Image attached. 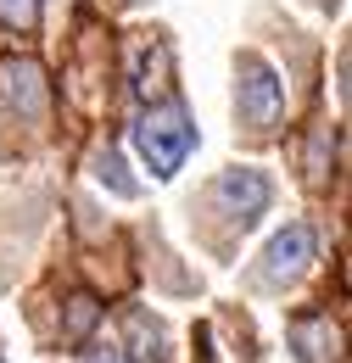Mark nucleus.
Segmentation results:
<instances>
[{"label": "nucleus", "instance_id": "6", "mask_svg": "<svg viewBox=\"0 0 352 363\" xmlns=\"http://www.w3.org/2000/svg\"><path fill=\"white\" fill-rule=\"evenodd\" d=\"M0 84H6V106H11L17 118H40L45 112V73H40V62L11 56V62L0 67Z\"/></svg>", "mask_w": 352, "mask_h": 363}, {"label": "nucleus", "instance_id": "2", "mask_svg": "<svg viewBox=\"0 0 352 363\" xmlns=\"http://www.w3.org/2000/svg\"><path fill=\"white\" fill-rule=\"evenodd\" d=\"M285 112V84L274 73V62L258 56V50H241L235 56V118L252 129V135H268Z\"/></svg>", "mask_w": 352, "mask_h": 363}, {"label": "nucleus", "instance_id": "1", "mask_svg": "<svg viewBox=\"0 0 352 363\" xmlns=\"http://www.w3.org/2000/svg\"><path fill=\"white\" fill-rule=\"evenodd\" d=\"M196 145H202V135H196V123H190V112H185L179 101L151 106V112L140 118V129H134V157H140V168H145L151 179L185 174V162H190Z\"/></svg>", "mask_w": 352, "mask_h": 363}, {"label": "nucleus", "instance_id": "7", "mask_svg": "<svg viewBox=\"0 0 352 363\" xmlns=\"http://www.w3.org/2000/svg\"><path fill=\"white\" fill-rule=\"evenodd\" d=\"M129 352L140 363H168V335H163V324L145 313H129Z\"/></svg>", "mask_w": 352, "mask_h": 363}, {"label": "nucleus", "instance_id": "5", "mask_svg": "<svg viewBox=\"0 0 352 363\" xmlns=\"http://www.w3.org/2000/svg\"><path fill=\"white\" fill-rule=\"evenodd\" d=\"M285 341H291L297 363H336V358H341V335H336V324H330L324 313H302V318H291Z\"/></svg>", "mask_w": 352, "mask_h": 363}, {"label": "nucleus", "instance_id": "4", "mask_svg": "<svg viewBox=\"0 0 352 363\" xmlns=\"http://www.w3.org/2000/svg\"><path fill=\"white\" fill-rule=\"evenodd\" d=\"M313 257H319L313 224H302V218L285 224L274 240H268V252H263V285H291V279H302Z\"/></svg>", "mask_w": 352, "mask_h": 363}, {"label": "nucleus", "instance_id": "8", "mask_svg": "<svg viewBox=\"0 0 352 363\" xmlns=\"http://www.w3.org/2000/svg\"><path fill=\"white\" fill-rule=\"evenodd\" d=\"M95 318H101V302H95L89 291H79V296L67 302V318H62V335H67V341H84L89 330H95Z\"/></svg>", "mask_w": 352, "mask_h": 363}, {"label": "nucleus", "instance_id": "3", "mask_svg": "<svg viewBox=\"0 0 352 363\" xmlns=\"http://www.w3.org/2000/svg\"><path fill=\"white\" fill-rule=\"evenodd\" d=\"M268 201H274V184H268L263 168H224L219 184H213V207L241 229L258 224L268 213Z\"/></svg>", "mask_w": 352, "mask_h": 363}, {"label": "nucleus", "instance_id": "9", "mask_svg": "<svg viewBox=\"0 0 352 363\" xmlns=\"http://www.w3.org/2000/svg\"><path fill=\"white\" fill-rule=\"evenodd\" d=\"M40 17V0H0V23L6 28H34Z\"/></svg>", "mask_w": 352, "mask_h": 363}, {"label": "nucleus", "instance_id": "10", "mask_svg": "<svg viewBox=\"0 0 352 363\" xmlns=\"http://www.w3.org/2000/svg\"><path fill=\"white\" fill-rule=\"evenodd\" d=\"M89 363H123V358H118V352H95Z\"/></svg>", "mask_w": 352, "mask_h": 363}]
</instances>
